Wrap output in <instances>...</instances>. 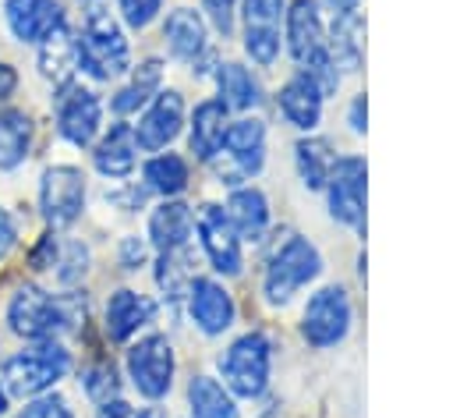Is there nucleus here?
Masks as SVG:
<instances>
[{"mask_svg":"<svg viewBox=\"0 0 453 418\" xmlns=\"http://www.w3.org/2000/svg\"><path fill=\"white\" fill-rule=\"evenodd\" d=\"M219 152H223V163L216 166V177L223 184H237V181L258 174L262 170V159H265V128H262V120L241 117V120L226 124V135H223Z\"/></svg>","mask_w":453,"mask_h":418,"instance_id":"6","label":"nucleus"},{"mask_svg":"<svg viewBox=\"0 0 453 418\" xmlns=\"http://www.w3.org/2000/svg\"><path fill=\"white\" fill-rule=\"evenodd\" d=\"M350 128L354 131H365V96H357L354 106H350Z\"/></svg>","mask_w":453,"mask_h":418,"instance_id":"44","label":"nucleus"},{"mask_svg":"<svg viewBox=\"0 0 453 418\" xmlns=\"http://www.w3.org/2000/svg\"><path fill=\"white\" fill-rule=\"evenodd\" d=\"M85 319V301L78 294L53 298L32 283H25L7 305V326L25 340H53L60 329H71Z\"/></svg>","mask_w":453,"mask_h":418,"instance_id":"1","label":"nucleus"},{"mask_svg":"<svg viewBox=\"0 0 453 418\" xmlns=\"http://www.w3.org/2000/svg\"><path fill=\"white\" fill-rule=\"evenodd\" d=\"M134 418H163V414H159V411H156V407H149V411H138V414H134Z\"/></svg>","mask_w":453,"mask_h":418,"instance_id":"47","label":"nucleus"},{"mask_svg":"<svg viewBox=\"0 0 453 418\" xmlns=\"http://www.w3.org/2000/svg\"><path fill=\"white\" fill-rule=\"evenodd\" d=\"M191 319L198 322L202 333L216 337L234 322V298L209 276L191 280Z\"/></svg>","mask_w":453,"mask_h":418,"instance_id":"16","label":"nucleus"},{"mask_svg":"<svg viewBox=\"0 0 453 418\" xmlns=\"http://www.w3.org/2000/svg\"><path fill=\"white\" fill-rule=\"evenodd\" d=\"M152 301L138 290H113L110 301H106V333L110 340H127L131 333H138V326H145L152 319Z\"/></svg>","mask_w":453,"mask_h":418,"instance_id":"17","label":"nucleus"},{"mask_svg":"<svg viewBox=\"0 0 453 418\" xmlns=\"http://www.w3.org/2000/svg\"><path fill=\"white\" fill-rule=\"evenodd\" d=\"M85 259H88V252H85L81 244H71V248H67V259L60 262V266H67V269H60V280H64V283L78 280V276L85 273Z\"/></svg>","mask_w":453,"mask_h":418,"instance_id":"38","label":"nucleus"},{"mask_svg":"<svg viewBox=\"0 0 453 418\" xmlns=\"http://www.w3.org/2000/svg\"><path fill=\"white\" fill-rule=\"evenodd\" d=\"M4 18L21 43H42L53 28L64 25V7L57 0H7Z\"/></svg>","mask_w":453,"mask_h":418,"instance_id":"14","label":"nucleus"},{"mask_svg":"<svg viewBox=\"0 0 453 418\" xmlns=\"http://www.w3.org/2000/svg\"><path fill=\"white\" fill-rule=\"evenodd\" d=\"M134 128L131 124H113L110 135L96 145L92 159H96V170L106 174V177H127L134 170Z\"/></svg>","mask_w":453,"mask_h":418,"instance_id":"19","label":"nucleus"},{"mask_svg":"<svg viewBox=\"0 0 453 418\" xmlns=\"http://www.w3.org/2000/svg\"><path fill=\"white\" fill-rule=\"evenodd\" d=\"M202 4H205V11H209L212 25H216L223 35H230V28H234V0H202Z\"/></svg>","mask_w":453,"mask_h":418,"instance_id":"37","label":"nucleus"},{"mask_svg":"<svg viewBox=\"0 0 453 418\" xmlns=\"http://www.w3.org/2000/svg\"><path fill=\"white\" fill-rule=\"evenodd\" d=\"M159 74H163L159 60L138 64L131 85H124V89L113 96V110H117V113H134L142 103H149V96H156V89H159Z\"/></svg>","mask_w":453,"mask_h":418,"instance_id":"29","label":"nucleus"},{"mask_svg":"<svg viewBox=\"0 0 453 418\" xmlns=\"http://www.w3.org/2000/svg\"><path fill=\"white\" fill-rule=\"evenodd\" d=\"M269 340L262 333H244L223 351L219 372L237 397H258L269 383Z\"/></svg>","mask_w":453,"mask_h":418,"instance_id":"5","label":"nucleus"},{"mask_svg":"<svg viewBox=\"0 0 453 418\" xmlns=\"http://www.w3.org/2000/svg\"><path fill=\"white\" fill-rule=\"evenodd\" d=\"M163 35H166L170 53L180 57V60H195V57L205 50V21L198 18V11H188V7L173 11V14L166 18Z\"/></svg>","mask_w":453,"mask_h":418,"instance_id":"23","label":"nucleus"},{"mask_svg":"<svg viewBox=\"0 0 453 418\" xmlns=\"http://www.w3.org/2000/svg\"><path fill=\"white\" fill-rule=\"evenodd\" d=\"M188 404L195 418H237L234 397L223 383H216L212 375H195L188 386Z\"/></svg>","mask_w":453,"mask_h":418,"instance_id":"26","label":"nucleus"},{"mask_svg":"<svg viewBox=\"0 0 453 418\" xmlns=\"http://www.w3.org/2000/svg\"><path fill=\"white\" fill-rule=\"evenodd\" d=\"M191 227H195V216L184 202H163L149 220V234H152V244L159 252L184 248L188 237H191Z\"/></svg>","mask_w":453,"mask_h":418,"instance_id":"20","label":"nucleus"},{"mask_svg":"<svg viewBox=\"0 0 453 418\" xmlns=\"http://www.w3.org/2000/svg\"><path fill=\"white\" fill-rule=\"evenodd\" d=\"M81 386L99 404L103 400H113L117 397V372H113V365H92V368H85L81 372Z\"/></svg>","mask_w":453,"mask_h":418,"instance_id":"33","label":"nucleus"},{"mask_svg":"<svg viewBox=\"0 0 453 418\" xmlns=\"http://www.w3.org/2000/svg\"><path fill=\"white\" fill-rule=\"evenodd\" d=\"M127 375H131V383L142 397L159 400L170 390V379H173V347H170V340L159 337V333L142 337L127 351Z\"/></svg>","mask_w":453,"mask_h":418,"instance_id":"7","label":"nucleus"},{"mask_svg":"<svg viewBox=\"0 0 453 418\" xmlns=\"http://www.w3.org/2000/svg\"><path fill=\"white\" fill-rule=\"evenodd\" d=\"M18 418H74V414H71V407H67L60 397H39V400H32Z\"/></svg>","mask_w":453,"mask_h":418,"instance_id":"36","label":"nucleus"},{"mask_svg":"<svg viewBox=\"0 0 453 418\" xmlns=\"http://www.w3.org/2000/svg\"><path fill=\"white\" fill-rule=\"evenodd\" d=\"M226 220H230V227L237 230V237L255 241V237L265 230V223H269L265 195L255 191V188H241V191H234L230 202H226Z\"/></svg>","mask_w":453,"mask_h":418,"instance_id":"24","label":"nucleus"},{"mask_svg":"<svg viewBox=\"0 0 453 418\" xmlns=\"http://www.w3.org/2000/svg\"><path fill=\"white\" fill-rule=\"evenodd\" d=\"M32 142V120L25 110H0V170H14L28 156Z\"/></svg>","mask_w":453,"mask_h":418,"instance_id":"25","label":"nucleus"},{"mask_svg":"<svg viewBox=\"0 0 453 418\" xmlns=\"http://www.w3.org/2000/svg\"><path fill=\"white\" fill-rule=\"evenodd\" d=\"M134 414H138V411H134L127 400H120V397L99 404V418H134Z\"/></svg>","mask_w":453,"mask_h":418,"instance_id":"42","label":"nucleus"},{"mask_svg":"<svg viewBox=\"0 0 453 418\" xmlns=\"http://www.w3.org/2000/svg\"><path fill=\"white\" fill-rule=\"evenodd\" d=\"M120 262H124V269H138L145 262V244L138 237H124L120 241Z\"/></svg>","mask_w":453,"mask_h":418,"instance_id":"39","label":"nucleus"},{"mask_svg":"<svg viewBox=\"0 0 453 418\" xmlns=\"http://www.w3.org/2000/svg\"><path fill=\"white\" fill-rule=\"evenodd\" d=\"M14 237H18L14 220H11V213L0 205V259H7V252L14 248Z\"/></svg>","mask_w":453,"mask_h":418,"instance_id":"41","label":"nucleus"},{"mask_svg":"<svg viewBox=\"0 0 453 418\" xmlns=\"http://www.w3.org/2000/svg\"><path fill=\"white\" fill-rule=\"evenodd\" d=\"M7 397H11V393H7V386H4V383H0V414H4V411H7Z\"/></svg>","mask_w":453,"mask_h":418,"instance_id":"46","label":"nucleus"},{"mask_svg":"<svg viewBox=\"0 0 453 418\" xmlns=\"http://www.w3.org/2000/svg\"><path fill=\"white\" fill-rule=\"evenodd\" d=\"M322 273V259L315 252V244H308L304 237H287L276 255L269 259L265 266V298L273 305H283L290 301L304 283H311L315 276Z\"/></svg>","mask_w":453,"mask_h":418,"instance_id":"4","label":"nucleus"},{"mask_svg":"<svg viewBox=\"0 0 453 418\" xmlns=\"http://www.w3.org/2000/svg\"><path fill=\"white\" fill-rule=\"evenodd\" d=\"M265 418H280V414H265Z\"/></svg>","mask_w":453,"mask_h":418,"instance_id":"48","label":"nucleus"},{"mask_svg":"<svg viewBox=\"0 0 453 418\" xmlns=\"http://www.w3.org/2000/svg\"><path fill=\"white\" fill-rule=\"evenodd\" d=\"M287 46H290V57L301 67L326 53V28H322L315 0H294L290 4V11H287Z\"/></svg>","mask_w":453,"mask_h":418,"instance_id":"15","label":"nucleus"},{"mask_svg":"<svg viewBox=\"0 0 453 418\" xmlns=\"http://www.w3.org/2000/svg\"><path fill=\"white\" fill-rule=\"evenodd\" d=\"M350 329V301L340 287H322L319 294H311L304 319H301V333L311 347H333L347 337Z\"/></svg>","mask_w":453,"mask_h":418,"instance_id":"9","label":"nucleus"},{"mask_svg":"<svg viewBox=\"0 0 453 418\" xmlns=\"http://www.w3.org/2000/svg\"><path fill=\"white\" fill-rule=\"evenodd\" d=\"M39 67L46 78H53L57 85L71 81V71L78 67V46H74V32L67 28V21L60 28H53L42 43H39Z\"/></svg>","mask_w":453,"mask_h":418,"instance_id":"21","label":"nucleus"},{"mask_svg":"<svg viewBox=\"0 0 453 418\" xmlns=\"http://www.w3.org/2000/svg\"><path fill=\"white\" fill-rule=\"evenodd\" d=\"M280 110L301 131H311L319 124V117H322V92L315 89V81L304 71L280 89Z\"/></svg>","mask_w":453,"mask_h":418,"instance_id":"18","label":"nucleus"},{"mask_svg":"<svg viewBox=\"0 0 453 418\" xmlns=\"http://www.w3.org/2000/svg\"><path fill=\"white\" fill-rule=\"evenodd\" d=\"M39 209L50 227H67L85 209V177L78 166H50L39 181Z\"/></svg>","mask_w":453,"mask_h":418,"instance_id":"8","label":"nucleus"},{"mask_svg":"<svg viewBox=\"0 0 453 418\" xmlns=\"http://www.w3.org/2000/svg\"><path fill=\"white\" fill-rule=\"evenodd\" d=\"M163 0H120V14L131 28H145L156 14H159Z\"/></svg>","mask_w":453,"mask_h":418,"instance_id":"34","label":"nucleus"},{"mask_svg":"<svg viewBox=\"0 0 453 418\" xmlns=\"http://www.w3.org/2000/svg\"><path fill=\"white\" fill-rule=\"evenodd\" d=\"M216 81H219V103L226 110H251L258 103V81L251 78L248 67L223 64L219 74H216Z\"/></svg>","mask_w":453,"mask_h":418,"instance_id":"28","label":"nucleus"},{"mask_svg":"<svg viewBox=\"0 0 453 418\" xmlns=\"http://www.w3.org/2000/svg\"><path fill=\"white\" fill-rule=\"evenodd\" d=\"M57 262V244H53V234H46V241L32 252V269H50Z\"/></svg>","mask_w":453,"mask_h":418,"instance_id":"40","label":"nucleus"},{"mask_svg":"<svg viewBox=\"0 0 453 418\" xmlns=\"http://www.w3.org/2000/svg\"><path fill=\"white\" fill-rule=\"evenodd\" d=\"M297 170H301V181L308 188H322L333 174V156H329V145L322 138H304L297 142Z\"/></svg>","mask_w":453,"mask_h":418,"instance_id":"31","label":"nucleus"},{"mask_svg":"<svg viewBox=\"0 0 453 418\" xmlns=\"http://www.w3.org/2000/svg\"><path fill=\"white\" fill-rule=\"evenodd\" d=\"M333 67H343V71H357L361 64V21H357V11L350 14H336L333 21V43L326 46Z\"/></svg>","mask_w":453,"mask_h":418,"instance_id":"27","label":"nucleus"},{"mask_svg":"<svg viewBox=\"0 0 453 418\" xmlns=\"http://www.w3.org/2000/svg\"><path fill=\"white\" fill-rule=\"evenodd\" d=\"M283 11V0H244V21L248 25H276Z\"/></svg>","mask_w":453,"mask_h":418,"instance_id":"35","label":"nucleus"},{"mask_svg":"<svg viewBox=\"0 0 453 418\" xmlns=\"http://www.w3.org/2000/svg\"><path fill=\"white\" fill-rule=\"evenodd\" d=\"M244 50L258 64H273L280 53V32L276 25H248L244 28Z\"/></svg>","mask_w":453,"mask_h":418,"instance_id":"32","label":"nucleus"},{"mask_svg":"<svg viewBox=\"0 0 453 418\" xmlns=\"http://www.w3.org/2000/svg\"><path fill=\"white\" fill-rule=\"evenodd\" d=\"M99 117H103V103H99V96L92 89H85L78 81H64L60 85V96H57V131L71 145L85 149L96 138V131H99Z\"/></svg>","mask_w":453,"mask_h":418,"instance_id":"10","label":"nucleus"},{"mask_svg":"<svg viewBox=\"0 0 453 418\" xmlns=\"http://www.w3.org/2000/svg\"><path fill=\"white\" fill-rule=\"evenodd\" d=\"M145 184L152 188V191H159V195H180L184 188H188V163L180 159V156H173V152H166V156H156V159H149L145 163Z\"/></svg>","mask_w":453,"mask_h":418,"instance_id":"30","label":"nucleus"},{"mask_svg":"<svg viewBox=\"0 0 453 418\" xmlns=\"http://www.w3.org/2000/svg\"><path fill=\"white\" fill-rule=\"evenodd\" d=\"M329 7L336 14H350V11H357V0H329Z\"/></svg>","mask_w":453,"mask_h":418,"instance_id":"45","label":"nucleus"},{"mask_svg":"<svg viewBox=\"0 0 453 418\" xmlns=\"http://www.w3.org/2000/svg\"><path fill=\"white\" fill-rule=\"evenodd\" d=\"M71 368V354L57 340H39L35 347L18 351L4 365V386L14 397H39L57 386Z\"/></svg>","mask_w":453,"mask_h":418,"instance_id":"3","label":"nucleus"},{"mask_svg":"<svg viewBox=\"0 0 453 418\" xmlns=\"http://www.w3.org/2000/svg\"><path fill=\"white\" fill-rule=\"evenodd\" d=\"M78 67L99 81H110L127 71V39L120 25L110 18V11H88L78 39Z\"/></svg>","mask_w":453,"mask_h":418,"instance_id":"2","label":"nucleus"},{"mask_svg":"<svg viewBox=\"0 0 453 418\" xmlns=\"http://www.w3.org/2000/svg\"><path fill=\"white\" fill-rule=\"evenodd\" d=\"M226 135V106L219 99H205L191 117V152L198 159H212Z\"/></svg>","mask_w":453,"mask_h":418,"instance_id":"22","label":"nucleus"},{"mask_svg":"<svg viewBox=\"0 0 453 418\" xmlns=\"http://www.w3.org/2000/svg\"><path fill=\"white\" fill-rule=\"evenodd\" d=\"M326 184H329V213L340 223L365 227V159L357 156L336 159Z\"/></svg>","mask_w":453,"mask_h":418,"instance_id":"11","label":"nucleus"},{"mask_svg":"<svg viewBox=\"0 0 453 418\" xmlns=\"http://www.w3.org/2000/svg\"><path fill=\"white\" fill-rule=\"evenodd\" d=\"M14 89H18V71L7 60H0V99H7Z\"/></svg>","mask_w":453,"mask_h":418,"instance_id":"43","label":"nucleus"},{"mask_svg":"<svg viewBox=\"0 0 453 418\" xmlns=\"http://www.w3.org/2000/svg\"><path fill=\"white\" fill-rule=\"evenodd\" d=\"M184 124V99L180 92H156V103L145 110V117L134 128V145L145 152H156L163 145H170L180 135Z\"/></svg>","mask_w":453,"mask_h":418,"instance_id":"13","label":"nucleus"},{"mask_svg":"<svg viewBox=\"0 0 453 418\" xmlns=\"http://www.w3.org/2000/svg\"><path fill=\"white\" fill-rule=\"evenodd\" d=\"M195 227H198V234H202V248H205L212 269H216V273H226V276L241 273V237H237V230L230 227L226 213H223L219 205H202Z\"/></svg>","mask_w":453,"mask_h":418,"instance_id":"12","label":"nucleus"}]
</instances>
